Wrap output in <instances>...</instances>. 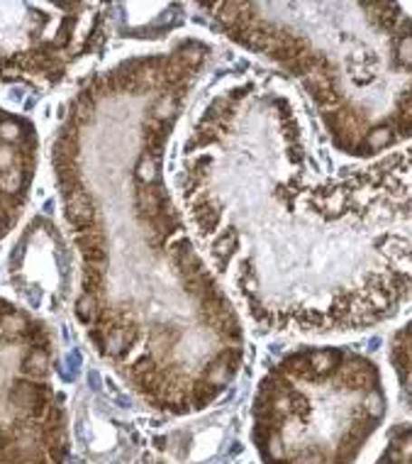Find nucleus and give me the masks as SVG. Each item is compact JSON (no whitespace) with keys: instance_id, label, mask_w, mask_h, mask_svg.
Returning a JSON list of instances; mask_svg holds the SVG:
<instances>
[{"instance_id":"7ed1b4c3","label":"nucleus","mask_w":412,"mask_h":464,"mask_svg":"<svg viewBox=\"0 0 412 464\" xmlns=\"http://www.w3.org/2000/svg\"><path fill=\"white\" fill-rule=\"evenodd\" d=\"M227 40L301 83L332 144L376 157L412 137V17L396 3H207Z\"/></svg>"},{"instance_id":"6e6552de","label":"nucleus","mask_w":412,"mask_h":464,"mask_svg":"<svg viewBox=\"0 0 412 464\" xmlns=\"http://www.w3.org/2000/svg\"><path fill=\"white\" fill-rule=\"evenodd\" d=\"M376 464H412V423L396 425Z\"/></svg>"},{"instance_id":"1a4fd4ad","label":"nucleus","mask_w":412,"mask_h":464,"mask_svg":"<svg viewBox=\"0 0 412 464\" xmlns=\"http://www.w3.org/2000/svg\"><path fill=\"white\" fill-rule=\"evenodd\" d=\"M137 464H168V462L164 459V457H158V455H142Z\"/></svg>"},{"instance_id":"0eeeda50","label":"nucleus","mask_w":412,"mask_h":464,"mask_svg":"<svg viewBox=\"0 0 412 464\" xmlns=\"http://www.w3.org/2000/svg\"><path fill=\"white\" fill-rule=\"evenodd\" d=\"M388 360L396 372L400 396L412 409V321H407L390 340Z\"/></svg>"},{"instance_id":"f257e3e1","label":"nucleus","mask_w":412,"mask_h":464,"mask_svg":"<svg viewBox=\"0 0 412 464\" xmlns=\"http://www.w3.org/2000/svg\"><path fill=\"white\" fill-rule=\"evenodd\" d=\"M213 47L198 37L98 73L56 135V184L81 252L76 318L149 409L196 416L242 372L246 337L164 179L168 140Z\"/></svg>"},{"instance_id":"f03ea898","label":"nucleus","mask_w":412,"mask_h":464,"mask_svg":"<svg viewBox=\"0 0 412 464\" xmlns=\"http://www.w3.org/2000/svg\"><path fill=\"white\" fill-rule=\"evenodd\" d=\"M178 191L215 274L266 330H349L396 311L412 279L369 230L317 206L291 101L222 86L183 142Z\"/></svg>"},{"instance_id":"423d86ee","label":"nucleus","mask_w":412,"mask_h":464,"mask_svg":"<svg viewBox=\"0 0 412 464\" xmlns=\"http://www.w3.org/2000/svg\"><path fill=\"white\" fill-rule=\"evenodd\" d=\"M161 448L176 464H235L242 455L239 420L227 409L213 411L167 432Z\"/></svg>"},{"instance_id":"20e7f679","label":"nucleus","mask_w":412,"mask_h":464,"mask_svg":"<svg viewBox=\"0 0 412 464\" xmlns=\"http://www.w3.org/2000/svg\"><path fill=\"white\" fill-rule=\"evenodd\" d=\"M386 413V384L371 357L340 344L301 347L256 386L252 445L262 464H354Z\"/></svg>"},{"instance_id":"39448f33","label":"nucleus","mask_w":412,"mask_h":464,"mask_svg":"<svg viewBox=\"0 0 412 464\" xmlns=\"http://www.w3.org/2000/svg\"><path fill=\"white\" fill-rule=\"evenodd\" d=\"M52 330L0 298V464H66L69 428L52 384Z\"/></svg>"}]
</instances>
